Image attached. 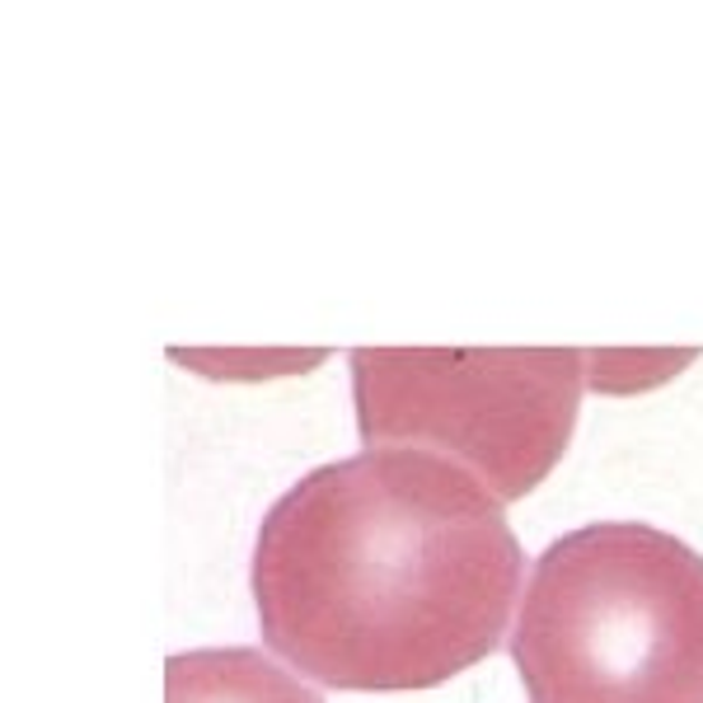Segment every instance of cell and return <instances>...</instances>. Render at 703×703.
I'll return each instance as SVG.
<instances>
[{"label": "cell", "mask_w": 703, "mask_h": 703, "mask_svg": "<svg viewBox=\"0 0 703 703\" xmlns=\"http://www.w3.org/2000/svg\"><path fill=\"white\" fill-rule=\"evenodd\" d=\"M520 573L502 502L469 469L375 446L267 507L254 605L267 652L324 690H432L507 643Z\"/></svg>", "instance_id": "6da1fadb"}, {"label": "cell", "mask_w": 703, "mask_h": 703, "mask_svg": "<svg viewBox=\"0 0 703 703\" xmlns=\"http://www.w3.org/2000/svg\"><path fill=\"white\" fill-rule=\"evenodd\" d=\"M530 703H703V554L596 520L535 558L511 633Z\"/></svg>", "instance_id": "7a4b0ae2"}, {"label": "cell", "mask_w": 703, "mask_h": 703, "mask_svg": "<svg viewBox=\"0 0 703 703\" xmlns=\"http://www.w3.org/2000/svg\"><path fill=\"white\" fill-rule=\"evenodd\" d=\"M348 361L367 450H432L469 469L497 502H516L549 479L573 441L592 371L577 348H367Z\"/></svg>", "instance_id": "3957f363"}, {"label": "cell", "mask_w": 703, "mask_h": 703, "mask_svg": "<svg viewBox=\"0 0 703 703\" xmlns=\"http://www.w3.org/2000/svg\"><path fill=\"white\" fill-rule=\"evenodd\" d=\"M165 703H324L305 680L254 647L178 652L165 666Z\"/></svg>", "instance_id": "277c9868"}]
</instances>
